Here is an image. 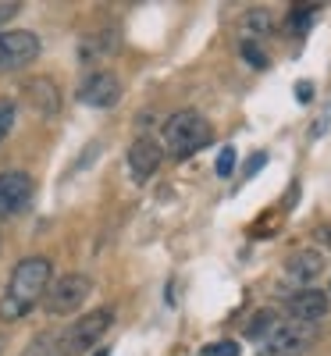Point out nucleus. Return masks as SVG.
<instances>
[{
	"label": "nucleus",
	"instance_id": "obj_1",
	"mask_svg": "<svg viewBox=\"0 0 331 356\" xmlns=\"http://www.w3.org/2000/svg\"><path fill=\"white\" fill-rule=\"evenodd\" d=\"M50 275L54 264L50 257H25L15 264V271L8 278V289L0 296V321H22L36 310V303L47 296L50 289Z\"/></svg>",
	"mask_w": 331,
	"mask_h": 356
},
{
	"label": "nucleus",
	"instance_id": "obj_2",
	"mask_svg": "<svg viewBox=\"0 0 331 356\" xmlns=\"http://www.w3.org/2000/svg\"><path fill=\"white\" fill-rule=\"evenodd\" d=\"M161 136H164V150L175 161L193 157L196 150H203V146L214 139V132H210V125H207V118L200 111H193V107L168 114L164 125H161Z\"/></svg>",
	"mask_w": 331,
	"mask_h": 356
},
{
	"label": "nucleus",
	"instance_id": "obj_3",
	"mask_svg": "<svg viewBox=\"0 0 331 356\" xmlns=\"http://www.w3.org/2000/svg\"><path fill=\"white\" fill-rule=\"evenodd\" d=\"M111 324H114V310L111 307H97V310L82 314L68 332L57 335V353H61V356H86L107 335Z\"/></svg>",
	"mask_w": 331,
	"mask_h": 356
},
{
	"label": "nucleus",
	"instance_id": "obj_4",
	"mask_svg": "<svg viewBox=\"0 0 331 356\" xmlns=\"http://www.w3.org/2000/svg\"><path fill=\"white\" fill-rule=\"evenodd\" d=\"M93 292V278L82 275V271H72V275H61L43 296V307L50 317H68L75 310H82V303L89 300Z\"/></svg>",
	"mask_w": 331,
	"mask_h": 356
},
{
	"label": "nucleus",
	"instance_id": "obj_5",
	"mask_svg": "<svg viewBox=\"0 0 331 356\" xmlns=\"http://www.w3.org/2000/svg\"><path fill=\"white\" fill-rule=\"evenodd\" d=\"M317 335H321L317 324H299V321L278 324V328L264 339V353L260 356H303V353H310Z\"/></svg>",
	"mask_w": 331,
	"mask_h": 356
},
{
	"label": "nucleus",
	"instance_id": "obj_6",
	"mask_svg": "<svg viewBox=\"0 0 331 356\" xmlns=\"http://www.w3.org/2000/svg\"><path fill=\"white\" fill-rule=\"evenodd\" d=\"M40 57V36L29 29L0 33V72H22Z\"/></svg>",
	"mask_w": 331,
	"mask_h": 356
},
{
	"label": "nucleus",
	"instance_id": "obj_7",
	"mask_svg": "<svg viewBox=\"0 0 331 356\" xmlns=\"http://www.w3.org/2000/svg\"><path fill=\"white\" fill-rule=\"evenodd\" d=\"M79 104H86V107H97V111H104V107H114L118 100H122V79H118L114 72H89L82 82H79Z\"/></svg>",
	"mask_w": 331,
	"mask_h": 356
},
{
	"label": "nucleus",
	"instance_id": "obj_8",
	"mask_svg": "<svg viewBox=\"0 0 331 356\" xmlns=\"http://www.w3.org/2000/svg\"><path fill=\"white\" fill-rule=\"evenodd\" d=\"M29 200H33V178L25 171H4L0 175V221H8L18 211H25Z\"/></svg>",
	"mask_w": 331,
	"mask_h": 356
},
{
	"label": "nucleus",
	"instance_id": "obj_9",
	"mask_svg": "<svg viewBox=\"0 0 331 356\" xmlns=\"http://www.w3.org/2000/svg\"><path fill=\"white\" fill-rule=\"evenodd\" d=\"M285 310L299 324H321L328 317V310H331V296L321 292V289H299V292H292L285 300Z\"/></svg>",
	"mask_w": 331,
	"mask_h": 356
},
{
	"label": "nucleus",
	"instance_id": "obj_10",
	"mask_svg": "<svg viewBox=\"0 0 331 356\" xmlns=\"http://www.w3.org/2000/svg\"><path fill=\"white\" fill-rule=\"evenodd\" d=\"M161 161H164V146L154 143L150 136H139V139L129 146V171H132L136 182H146V178H154L157 168H161Z\"/></svg>",
	"mask_w": 331,
	"mask_h": 356
},
{
	"label": "nucleus",
	"instance_id": "obj_11",
	"mask_svg": "<svg viewBox=\"0 0 331 356\" xmlns=\"http://www.w3.org/2000/svg\"><path fill=\"white\" fill-rule=\"evenodd\" d=\"M324 275V253L321 250H296L289 260H285V278L292 285H303V289H314V282Z\"/></svg>",
	"mask_w": 331,
	"mask_h": 356
},
{
	"label": "nucleus",
	"instance_id": "obj_12",
	"mask_svg": "<svg viewBox=\"0 0 331 356\" xmlns=\"http://www.w3.org/2000/svg\"><path fill=\"white\" fill-rule=\"evenodd\" d=\"M25 100L36 107L40 118H54L57 107H61V97H57V86L50 79H29L25 82Z\"/></svg>",
	"mask_w": 331,
	"mask_h": 356
},
{
	"label": "nucleus",
	"instance_id": "obj_13",
	"mask_svg": "<svg viewBox=\"0 0 331 356\" xmlns=\"http://www.w3.org/2000/svg\"><path fill=\"white\" fill-rule=\"evenodd\" d=\"M278 324H282V321H278V310H275V307H260V310H257V314L246 321V328H243V332H246V339H253V342H264L271 332L278 328Z\"/></svg>",
	"mask_w": 331,
	"mask_h": 356
},
{
	"label": "nucleus",
	"instance_id": "obj_14",
	"mask_svg": "<svg viewBox=\"0 0 331 356\" xmlns=\"http://www.w3.org/2000/svg\"><path fill=\"white\" fill-rule=\"evenodd\" d=\"M118 50V33H100V36H86L82 47H79V61H97L104 54H114Z\"/></svg>",
	"mask_w": 331,
	"mask_h": 356
},
{
	"label": "nucleus",
	"instance_id": "obj_15",
	"mask_svg": "<svg viewBox=\"0 0 331 356\" xmlns=\"http://www.w3.org/2000/svg\"><path fill=\"white\" fill-rule=\"evenodd\" d=\"M271 29H275V22H271V11L267 8H250L246 15H243V33H246V40H260V36H267Z\"/></svg>",
	"mask_w": 331,
	"mask_h": 356
},
{
	"label": "nucleus",
	"instance_id": "obj_16",
	"mask_svg": "<svg viewBox=\"0 0 331 356\" xmlns=\"http://www.w3.org/2000/svg\"><path fill=\"white\" fill-rule=\"evenodd\" d=\"M317 11H321V4H296L292 11H289V29L292 33H310V25L317 22Z\"/></svg>",
	"mask_w": 331,
	"mask_h": 356
},
{
	"label": "nucleus",
	"instance_id": "obj_17",
	"mask_svg": "<svg viewBox=\"0 0 331 356\" xmlns=\"http://www.w3.org/2000/svg\"><path fill=\"white\" fill-rule=\"evenodd\" d=\"M239 54H243V61H246V65H253L257 72L271 68V57H267V54H264V47H260V43H253V40H243V43H239Z\"/></svg>",
	"mask_w": 331,
	"mask_h": 356
},
{
	"label": "nucleus",
	"instance_id": "obj_18",
	"mask_svg": "<svg viewBox=\"0 0 331 356\" xmlns=\"http://www.w3.org/2000/svg\"><path fill=\"white\" fill-rule=\"evenodd\" d=\"M15 122H18V104L11 97H0V143L11 136Z\"/></svg>",
	"mask_w": 331,
	"mask_h": 356
},
{
	"label": "nucleus",
	"instance_id": "obj_19",
	"mask_svg": "<svg viewBox=\"0 0 331 356\" xmlns=\"http://www.w3.org/2000/svg\"><path fill=\"white\" fill-rule=\"evenodd\" d=\"M54 349H57V335L43 332V335L33 339V346L25 349V356H54Z\"/></svg>",
	"mask_w": 331,
	"mask_h": 356
},
{
	"label": "nucleus",
	"instance_id": "obj_20",
	"mask_svg": "<svg viewBox=\"0 0 331 356\" xmlns=\"http://www.w3.org/2000/svg\"><path fill=\"white\" fill-rule=\"evenodd\" d=\"M200 356H239V342L235 339H221V342H210L203 346Z\"/></svg>",
	"mask_w": 331,
	"mask_h": 356
},
{
	"label": "nucleus",
	"instance_id": "obj_21",
	"mask_svg": "<svg viewBox=\"0 0 331 356\" xmlns=\"http://www.w3.org/2000/svg\"><path fill=\"white\" fill-rule=\"evenodd\" d=\"M214 171H218L221 178H228V175L235 171V146H225V150L218 154V164H214Z\"/></svg>",
	"mask_w": 331,
	"mask_h": 356
},
{
	"label": "nucleus",
	"instance_id": "obj_22",
	"mask_svg": "<svg viewBox=\"0 0 331 356\" xmlns=\"http://www.w3.org/2000/svg\"><path fill=\"white\" fill-rule=\"evenodd\" d=\"M264 164H267V154H253V157L246 161V168H243V178H253Z\"/></svg>",
	"mask_w": 331,
	"mask_h": 356
},
{
	"label": "nucleus",
	"instance_id": "obj_23",
	"mask_svg": "<svg viewBox=\"0 0 331 356\" xmlns=\"http://www.w3.org/2000/svg\"><path fill=\"white\" fill-rule=\"evenodd\" d=\"M328 129H331V107H324V114H321V118H317V122H314V129H310V136L317 139V136H324Z\"/></svg>",
	"mask_w": 331,
	"mask_h": 356
},
{
	"label": "nucleus",
	"instance_id": "obj_24",
	"mask_svg": "<svg viewBox=\"0 0 331 356\" xmlns=\"http://www.w3.org/2000/svg\"><path fill=\"white\" fill-rule=\"evenodd\" d=\"M296 100H299V104H310V100H314V82H307V79L296 82Z\"/></svg>",
	"mask_w": 331,
	"mask_h": 356
},
{
	"label": "nucleus",
	"instance_id": "obj_25",
	"mask_svg": "<svg viewBox=\"0 0 331 356\" xmlns=\"http://www.w3.org/2000/svg\"><path fill=\"white\" fill-rule=\"evenodd\" d=\"M18 11H22V4H18V0H11V4H0V25H4V22H11Z\"/></svg>",
	"mask_w": 331,
	"mask_h": 356
},
{
	"label": "nucleus",
	"instance_id": "obj_26",
	"mask_svg": "<svg viewBox=\"0 0 331 356\" xmlns=\"http://www.w3.org/2000/svg\"><path fill=\"white\" fill-rule=\"evenodd\" d=\"M317 239H324V243L331 246V228H321V232H317Z\"/></svg>",
	"mask_w": 331,
	"mask_h": 356
},
{
	"label": "nucleus",
	"instance_id": "obj_27",
	"mask_svg": "<svg viewBox=\"0 0 331 356\" xmlns=\"http://www.w3.org/2000/svg\"><path fill=\"white\" fill-rule=\"evenodd\" d=\"M4 346H8V339H4V332H0V353H4Z\"/></svg>",
	"mask_w": 331,
	"mask_h": 356
},
{
	"label": "nucleus",
	"instance_id": "obj_28",
	"mask_svg": "<svg viewBox=\"0 0 331 356\" xmlns=\"http://www.w3.org/2000/svg\"><path fill=\"white\" fill-rule=\"evenodd\" d=\"M93 356H111V349H97V353H93Z\"/></svg>",
	"mask_w": 331,
	"mask_h": 356
},
{
	"label": "nucleus",
	"instance_id": "obj_29",
	"mask_svg": "<svg viewBox=\"0 0 331 356\" xmlns=\"http://www.w3.org/2000/svg\"><path fill=\"white\" fill-rule=\"evenodd\" d=\"M328 296H331V292H328Z\"/></svg>",
	"mask_w": 331,
	"mask_h": 356
}]
</instances>
